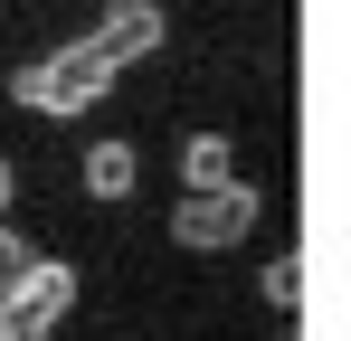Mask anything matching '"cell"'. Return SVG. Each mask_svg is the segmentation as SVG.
<instances>
[{"label":"cell","instance_id":"4","mask_svg":"<svg viewBox=\"0 0 351 341\" xmlns=\"http://www.w3.org/2000/svg\"><path fill=\"white\" fill-rule=\"evenodd\" d=\"M86 38L114 57V66H143V57L171 38V19H162V0H95V29Z\"/></svg>","mask_w":351,"mask_h":341},{"label":"cell","instance_id":"3","mask_svg":"<svg viewBox=\"0 0 351 341\" xmlns=\"http://www.w3.org/2000/svg\"><path fill=\"white\" fill-rule=\"evenodd\" d=\"M66 313H76V266L29 256V275L10 284V303H0V341H58Z\"/></svg>","mask_w":351,"mask_h":341},{"label":"cell","instance_id":"8","mask_svg":"<svg viewBox=\"0 0 351 341\" xmlns=\"http://www.w3.org/2000/svg\"><path fill=\"white\" fill-rule=\"evenodd\" d=\"M19 275H29V247H19V227L0 218V303H10V284H19Z\"/></svg>","mask_w":351,"mask_h":341},{"label":"cell","instance_id":"2","mask_svg":"<svg viewBox=\"0 0 351 341\" xmlns=\"http://www.w3.org/2000/svg\"><path fill=\"white\" fill-rule=\"evenodd\" d=\"M256 180H219V190H180L171 209V247L190 256H219V247H247V227H256Z\"/></svg>","mask_w":351,"mask_h":341},{"label":"cell","instance_id":"1","mask_svg":"<svg viewBox=\"0 0 351 341\" xmlns=\"http://www.w3.org/2000/svg\"><path fill=\"white\" fill-rule=\"evenodd\" d=\"M114 57L95 48V38H66L58 57H29V66H10V105H29V114H95L105 95H114Z\"/></svg>","mask_w":351,"mask_h":341},{"label":"cell","instance_id":"7","mask_svg":"<svg viewBox=\"0 0 351 341\" xmlns=\"http://www.w3.org/2000/svg\"><path fill=\"white\" fill-rule=\"evenodd\" d=\"M294 294H304V266H294V256H276V266H266V303H276V313H294Z\"/></svg>","mask_w":351,"mask_h":341},{"label":"cell","instance_id":"9","mask_svg":"<svg viewBox=\"0 0 351 341\" xmlns=\"http://www.w3.org/2000/svg\"><path fill=\"white\" fill-rule=\"evenodd\" d=\"M10 199H19V170H10V162H0V218H10Z\"/></svg>","mask_w":351,"mask_h":341},{"label":"cell","instance_id":"6","mask_svg":"<svg viewBox=\"0 0 351 341\" xmlns=\"http://www.w3.org/2000/svg\"><path fill=\"white\" fill-rule=\"evenodd\" d=\"M219 180H237L228 133H190V142H180V190H219Z\"/></svg>","mask_w":351,"mask_h":341},{"label":"cell","instance_id":"5","mask_svg":"<svg viewBox=\"0 0 351 341\" xmlns=\"http://www.w3.org/2000/svg\"><path fill=\"white\" fill-rule=\"evenodd\" d=\"M133 142H114V133H105V142H86V199H105V209H114V199H133Z\"/></svg>","mask_w":351,"mask_h":341}]
</instances>
